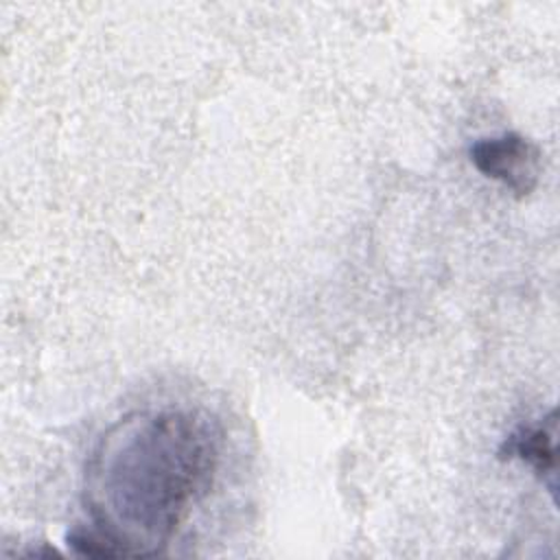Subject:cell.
Wrapping results in <instances>:
<instances>
[{"label":"cell","instance_id":"6da1fadb","mask_svg":"<svg viewBox=\"0 0 560 560\" xmlns=\"http://www.w3.org/2000/svg\"><path fill=\"white\" fill-rule=\"evenodd\" d=\"M217 462L219 429L208 416L171 409L118 422L85 477L94 532L112 558L162 553L208 492Z\"/></svg>","mask_w":560,"mask_h":560},{"label":"cell","instance_id":"7a4b0ae2","mask_svg":"<svg viewBox=\"0 0 560 560\" xmlns=\"http://www.w3.org/2000/svg\"><path fill=\"white\" fill-rule=\"evenodd\" d=\"M470 162L481 175L501 182L516 197L529 195L538 184L540 151L518 133L477 140L470 147Z\"/></svg>","mask_w":560,"mask_h":560},{"label":"cell","instance_id":"3957f363","mask_svg":"<svg viewBox=\"0 0 560 560\" xmlns=\"http://www.w3.org/2000/svg\"><path fill=\"white\" fill-rule=\"evenodd\" d=\"M499 455L501 459L518 457L527 462L540 477H556V411H551L545 422L512 433Z\"/></svg>","mask_w":560,"mask_h":560}]
</instances>
